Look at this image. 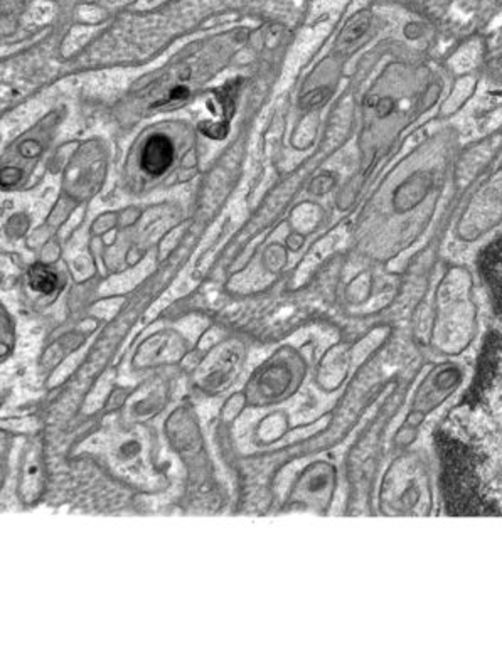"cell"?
I'll return each mask as SVG.
<instances>
[{
	"label": "cell",
	"instance_id": "6da1fadb",
	"mask_svg": "<svg viewBox=\"0 0 502 658\" xmlns=\"http://www.w3.org/2000/svg\"><path fill=\"white\" fill-rule=\"evenodd\" d=\"M174 160V147L166 135H152L145 144L140 157V167L149 176H162Z\"/></svg>",
	"mask_w": 502,
	"mask_h": 658
},
{
	"label": "cell",
	"instance_id": "7a4b0ae2",
	"mask_svg": "<svg viewBox=\"0 0 502 658\" xmlns=\"http://www.w3.org/2000/svg\"><path fill=\"white\" fill-rule=\"evenodd\" d=\"M432 187V177L427 172H417L415 176L410 177L400 189L396 190V195L393 199V204L398 207V211H406V209H413L418 203L425 199Z\"/></svg>",
	"mask_w": 502,
	"mask_h": 658
},
{
	"label": "cell",
	"instance_id": "3957f363",
	"mask_svg": "<svg viewBox=\"0 0 502 658\" xmlns=\"http://www.w3.org/2000/svg\"><path fill=\"white\" fill-rule=\"evenodd\" d=\"M27 283L33 288L34 291L43 295H51L58 290V275L51 268L44 266V264H34L33 268L27 273Z\"/></svg>",
	"mask_w": 502,
	"mask_h": 658
},
{
	"label": "cell",
	"instance_id": "277c9868",
	"mask_svg": "<svg viewBox=\"0 0 502 658\" xmlns=\"http://www.w3.org/2000/svg\"><path fill=\"white\" fill-rule=\"evenodd\" d=\"M369 22H371V16H369L368 12H359L358 16L353 17V19L348 22V26L344 27L339 43L342 45H349L356 43V41L366 34V31L369 29Z\"/></svg>",
	"mask_w": 502,
	"mask_h": 658
},
{
	"label": "cell",
	"instance_id": "5b68a950",
	"mask_svg": "<svg viewBox=\"0 0 502 658\" xmlns=\"http://www.w3.org/2000/svg\"><path fill=\"white\" fill-rule=\"evenodd\" d=\"M329 98L327 90H317L314 93H310L307 96H304L302 99V107L304 108H316L321 107L322 103H326V99Z\"/></svg>",
	"mask_w": 502,
	"mask_h": 658
},
{
	"label": "cell",
	"instance_id": "8992f818",
	"mask_svg": "<svg viewBox=\"0 0 502 658\" xmlns=\"http://www.w3.org/2000/svg\"><path fill=\"white\" fill-rule=\"evenodd\" d=\"M187 96H189V90L186 88V86H176L174 90L171 91V93H169L167 98H164L161 99V102H157V103H154L152 107H161V104L164 103H169V102H182V99H186Z\"/></svg>",
	"mask_w": 502,
	"mask_h": 658
},
{
	"label": "cell",
	"instance_id": "52a82bcc",
	"mask_svg": "<svg viewBox=\"0 0 502 658\" xmlns=\"http://www.w3.org/2000/svg\"><path fill=\"white\" fill-rule=\"evenodd\" d=\"M21 179V171L17 168H4L2 172V185L4 187H11L16 182H19Z\"/></svg>",
	"mask_w": 502,
	"mask_h": 658
}]
</instances>
